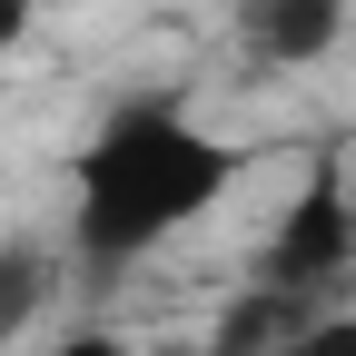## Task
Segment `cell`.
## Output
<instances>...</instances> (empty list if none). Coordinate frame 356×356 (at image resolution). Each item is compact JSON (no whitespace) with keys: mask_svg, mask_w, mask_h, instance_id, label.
Masks as SVG:
<instances>
[{"mask_svg":"<svg viewBox=\"0 0 356 356\" xmlns=\"http://www.w3.org/2000/svg\"><path fill=\"white\" fill-rule=\"evenodd\" d=\"M238 178V149L208 139L188 109L139 99L119 109L99 139L79 149V198H70V248L89 267H129L159 238H178L188 218H208Z\"/></svg>","mask_w":356,"mask_h":356,"instance_id":"6da1fadb","label":"cell"},{"mask_svg":"<svg viewBox=\"0 0 356 356\" xmlns=\"http://www.w3.org/2000/svg\"><path fill=\"white\" fill-rule=\"evenodd\" d=\"M346 267H356V198L337 188V178H307V188L287 198V218H277V238H267L257 287L307 307V297H327Z\"/></svg>","mask_w":356,"mask_h":356,"instance_id":"7a4b0ae2","label":"cell"},{"mask_svg":"<svg viewBox=\"0 0 356 356\" xmlns=\"http://www.w3.org/2000/svg\"><path fill=\"white\" fill-rule=\"evenodd\" d=\"M346 40V0H238V50L257 70H317Z\"/></svg>","mask_w":356,"mask_h":356,"instance_id":"3957f363","label":"cell"},{"mask_svg":"<svg viewBox=\"0 0 356 356\" xmlns=\"http://www.w3.org/2000/svg\"><path fill=\"white\" fill-rule=\"evenodd\" d=\"M50 277H60V267H50V248H30V238H10V248H0V337H20L40 307H50Z\"/></svg>","mask_w":356,"mask_h":356,"instance_id":"277c9868","label":"cell"},{"mask_svg":"<svg viewBox=\"0 0 356 356\" xmlns=\"http://www.w3.org/2000/svg\"><path fill=\"white\" fill-rule=\"evenodd\" d=\"M267 356H356V307H337V317H297Z\"/></svg>","mask_w":356,"mask_h":356,"instance_id":"5b68a950","label":"cell"},{"mask_svg":"<svg viewBox=\"0 0 356 356\" xmlns=\"http://www.w3.org/2000/svg\"><path fill=\"white\" fill-rule=\"evenodd\" d=\"M40 356H149V346H129V337H109V327H79V337H50Z\"/></svg>","mask_w":356,"mask_h":356,"instance_id":"8992f818","label":"cell"},{"mask_svg":"<svg viewBox=\"0 0 356 356\" xmlns=\"http://www.w3.org/2000/svg\"><path fill=\"white\" fill-rule=\"evenodd\" d=\"M30 20H40V0H0V60L30 40Z\"/></svg>","mask_w":356,"mask_h":356,"instance_id":"52a82bcc","label":"cell"}]
</instances>
